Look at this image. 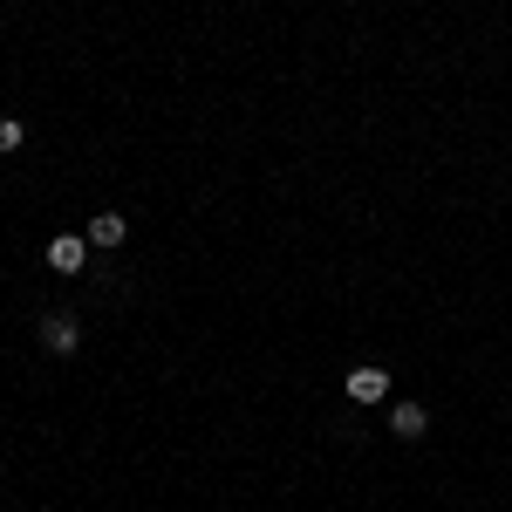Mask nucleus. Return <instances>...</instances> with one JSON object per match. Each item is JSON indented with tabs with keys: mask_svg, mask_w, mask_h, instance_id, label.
Listing matches in <instances>:
<instances>
[{
	"mask_svg": "<svg viewBox=\"0 0 512 512\" xmlns=\"http://www.w3.org/2000/svg\"><path fill=\"white\" fill-rule=\"evenodd\" d=\"M76 342H82L76 315H41V349L48 355H76Z\"/></svg>",
	"mask_w": 512,
	"mask_h": 512,
	"instance_id": "nucleus-1",
	"label": "nucleus"
},
{
	"mask_svg": "<svg viewBox=\"0 0 512 512\" xmlns=\"http://www.w3.org/2000/svg\"><path fill=\"white\" fill-rule=\"evenodd\" d=\"M383 396H390L383 369H349V403H383Z\"/></svg>",
	"mask_w": 512,
	"mask_h": 512,
	"instance_id": "nucleus-2",
	"label": "nucleus"
},
{
	"mask_svg": "<svg viewBox=\"0 0 512 512\" xmlns=\"http://www.w3.org/2000/svg\"><path fill=\"white\" fill-rule=\"evenodd\" d=\"M82 260H89V239H76V233H62L48 246V267H55V274H76Z\"/></svg>",
	"mask_w": 512,
	"mask_h": 512,
	"instance_id": "nucleus-3",
	"label": "nucleus"
},
{
	"mask_svg": "<svg viewBox=\"0 0 512 512\" xmlns=\"http://www.w3.org/2000/svg\"><path fill=\"white\" fill-rule=\"evenodd\" d=\"M390 431L396 437H424V431H431V410H424V403H396V410H390Z\"/></svg>",
	"mask_w": 512,
	"mask_h": 512,
	"instance_id": "nucleus-4",
	"label": "nucleus"
},
{
	"mask_svg": "<svg viewBox=\"0 0 512 512\" xmlns=\"http://www.w3.org/2000/svg\"><path fill=\"white\" fill-rule=\"evenodd\" d=\"M123 233H130L123 212H96V219H89V246H123Z\"/></svg>",
	"mask_w": 512,
	"mask_h": 512,
	"instance_id": "nucleus-5",
	"label": "nucleus"
},
{
	"mask_svg": "<svg viewBox=\"0 0 512 512\" xmlns=\"http://www.w3.org/2000/svg\"><path fill=\"white\" fill-rule=\"evenodd\" d=\"M21 137H28L21 123H14V117H0V151H21Z\"/></svg>",
	"mask_w": 512,
	"mask_h": 512,
	"instance_id": "nucleus-6",
	"label": "nucleus"
}]
</instances>
